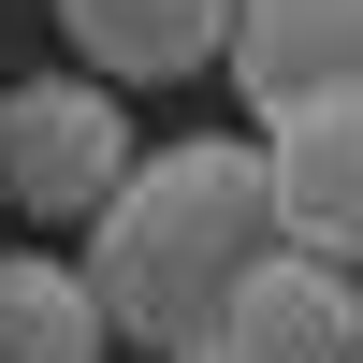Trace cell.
<instances>
[{
  "mask_svg": "<svg viewBox=\"0 0 363 363\" xmlns=\"http://www.w3.org/2000/svg\"><path fill=\"white\" fill-rule=\"evenodd\" d=\"M262 160H277L291 247H320V262H349V277H363V87L277 102V116H262Z\"/></svg>",
  "mask_w": 363,
  "mask_h": 363,
  "instance_id": "cell-4",
  "label": "cell"
},
{
  "mask_svg": "<svg viewBox=\"0 0 363 363\" xmlns=\"http://www.w3.org/2000/svg\"><path fill=\"white\" fill-rule=\"evenodd\" d=\"M102 349H116V320L87 291V262L0 247V363H102Z\"/></svg>",
  "mask_w": 363,
  "mask_h": 363,
  "instance_id": "cell-7",
  "label": "cell"
},
{
  "mask_svg": "<svg viewBox=\"0 0 363 363\" xmlns=\"http://www.w3.org/2000/svg\"><path fill=\"white\" fill-rule=\"evenodd\" d=\"M233 15L247 0H58L73 73H102V87H174L203 58H233Z\"/></svg>",
  "mask_w": 363,
  "mask_h": 363,
  "instance_id": "cell-5",
  "label": "cell"
},
{
  "mask_svg": "<svg viewBox=\"0 0 363 363\" xmlns=\"http://www.w3.org/2000/svg\"><path fill=\"white\" fill-rule=\"evenodd\" d=\"M131 102H116L102 73H29L0 87V218H29V247H58V233H87L116 189H131Z\"/></svg>",
  "mask_w": 363,
  "mask_h": 363,
  "instance_id": "cell-2",
  "label": "cell"
},
{
  "mask_svg": "<svg viewBox=\"0 0 363 363\" xmlns=\"http://www.w3.org/2000/svg\"><path fill=\"white\" fill-rule=\"evenodd\" d=\"M218 73L247 87L262 116H277V102H320V87H363V0H247Z\"/></svg>",
  "mask_w": 363,
  "mask_h": 363,
  "instance_id": "cell-6",
  "label": "cell"
},
{
  "mask_svg": "<svg viewBox=\"0 0 363 363\" xmlns=\"http://www.w3.org/2000/svg\"><path fill=\"white\" fill-rule=\"evenodd\" d=\"M262 247H291L262 131H189V145H160V160H131V189L87 218V291H102V320L131 349L174 363L203 335V306H218Z\"/></svg>",
  "mask_w": 363,
  "mask_h": 363,
  "instance_id": "cell-1",
  "label": "cell"
},
{
  "mask_svg": "<svg viewBox=\"0 0 363 363\" xmlns=\"http://www.w3.org/2000/svg\"><path fill=\"white\" fill-rule=\"evenodd\" d=\"M174 363H363V277L320 247H262Z\"/></svg>",
  "mask_w": 363,
  "mask_h": 363,
  "instance_id": "cell-3",
  "label": "cell"
}]
</instances>
